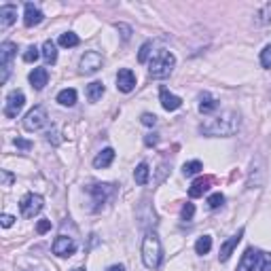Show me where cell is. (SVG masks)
<instances>
[{"mask_svg":"<svg viewBox=\"0 0 271 271\" xmlns=\"http://www.w3.org/2000/svg\"><path fill=\"white\" fill-rule=\"evenodd\" d=\"M223 204H224V195L223 193H214V195H210V197H207V206H210L212 210L221 207Z\"/></svg>","mask_w":271,"mask_h":271,"instance_id":"cell-30","label":"cell"},{"mask_svg":"<svg viewBox=\"0 0 271 271\" xmlns=\"http://www.w3.org/2000/svg\"><path fill=\"white\" fill-rule=\"evenodd\" d=\"M163 258V250H161V241L155 231H148L146 238L142 241V261L148 269H157Z\"/></svg>","mask_w":271,"mask_h":271,"instance_id":"cell-2","label":"cell"},{"mask_svg":"<svg viewBox=\"0 0 271 271\" xmlns=\"http://www.w3.org/2000/svg\"><path fill=\"white\" fill-rule=\"evenodd\" d=\"M216 108H218V100L212 97L207 91H204V94L199 96V112L201 114H212Z\"/></svg>","mask_w":271,"mask_h":271,"instance_id":"cell-18","label":"cell"},{"mask_svg":"<svg viewBox=\"0 0 271 271\" xmlns=\"http://www.w3.org/2000/svg\"><path fill=\"white\" fill-rule=\"evenodd\" d=\"M26 104V96L21 94V91H11L7 96V104H4V117L7 119H15L17 114L21 112V108H24Z\"/></svg>","mask_w":271,"mask_h":271,"instance_id":"cell-7","label":"cell"},{"mask_svg":"<svg viewBox=\"0 0 271 271\" xmlns=\"http://www.w3.org/2000/svg\"><path fill=\"white\" fill-rule=\"evenodd\" d=\"M74 252H77V241L72 238H68V235H60L55 241H53V255L55 256H72Z\"/></svg>","mask_w":271,"mask_h":271,"instance_id":"cell-10","label":"cell"},{"mask_svg":"<svg viewBox=\"0 0 271 271\" xmlns=\"http://www.w3.org/2000/svg\"><path fill=\"white\" fill-rule=\"evenodd\" d=\"M238 129H239V114L233 111H224V112H221V117H214V119H210V121L199 125L201 134L210 136V138H216V136L229 138Z\"/></svg>","mask_w":271,"mask_h":271,"instance_id":"cell-1","label":"cell"},{"mask_svg":"<svg viewBox=\"0 0 271 271\" xmlns=\"http://www.w3.org/2000/svg\"><path fill=\"white\" fill-rule=\"evenodd\" d=\"M114 161V151L112 148H104L102 153H97L96 155V159H94V165L97 170H102V168H108V165H111Z\"/></svg>","mask_w":271,"mask_h":271,"instance_id":"cell-19","label":"cell"},{"mask_svg":"<svg viewBox=\"0 0 271 271\" xmlns=\"http://www.w3.org/2000/svg\"><path fill=\"white\" fill-rule=\"evenodd\" d=\"M43 57L47 64H55L57 62V49H55V43L53 40H47V43L43 45Z\"/></svg>","mask_w":271,"mask_h":271,"instance_id":"cell-23","label":"cell"},{"mask_svg":"<svg viewBox=\"0 0 271 271\" xmlns=\"http://www.w3.org/2000/svg\"><path fill=\"white\" fill-rule=\"evenodd\" d=\"M117 30H121V32H123V34H121V36H123L125 40L129 38V34H131V28H128L125 24H117Z\"/></svg>","mask_w":271,"mask_h":271,"instance_id":"cell-38","label":"cell"},{"mask_svg":"<svg viewBox=\"0 0 271 271\" xmlns=\"http://www.w3.org/2000/svg\"><path fill=\"white\" fill-rule=\"evenodd\" d=\"M201 170H204L201 161H189V163L182 165V174H184V176H195V174H199Z\"/></svg>","mask_w":271,"mask_h":271,"instance_id":"cell-27","label":"cell"},{"mask_svg":"<svg viewBox=\"0 0 271 271\" xmlns=\"http://www.w3.org/2000/svg\"><path fill=\"white\" fill-rule=\"evenodd\" d=\"M210 184H212L210 178H197V180L191 184V189H189V195H191V197H201L204 193H207Z\"/></svg>","mask_w":271,"mask_h":271,"instance_id":"cell-20","label":"cell"},{"mask_svg":"<svg viewBox=\"0 0 271 271\" xmlns=\"http://www.w3.org/2000/svg\"><path fill=\"white\" fill-rule=\"evenodd\" d=\"M38 55H43V51H38L36 45H30L26 51H24V62H28V64H32V62L38 60Z\"/></svg>","mask_w":271,"mask_h":271,"instance_id":"cell-29","label":"cell"},{"mask_svg":"<svg viewBox=\"0 0 271 271\" xmlns=\"http://www.w3.org/2000/svg\"><path fill=\"white\" fill-rule=\"evenodd\" d=\"M57 102H60L62 106H74V104H77V91L74 89H62L60 94H57Z\"/></svg>","mask_w":271,"mask_h":271,"instance_id":"cell-22","label":"cell"},{"mask_svg":"<svg viewBox=\"0 0 271 271\" xmlns=\"http://www.w3.org/2000/svg\"><path fill=\"white\" fill-rule=\"evenodd\" d=\"M157 142H159L157 134H146V136H144V144H146V146H155Z\"/></svg>","mask_w":271,"mask_h":271,"instance_id":"cell-36","label":"cell"},{"mask_svg":"<svg viewBox=\"0 0 271 271\" xmlns=\"http://www.w3.org/2000/svg\"><path fill=\"white\" fill-rule=\"evenodd\" d=\"M79 43H80V40H79V36H77L74 32H64V34L60 36V45H62V47H66V49L77 47Z\"/></svg>","mask_w":271,"mask_h":271,"instance_id":"cell-26","label":"cell"},{"mask_svg":"<svg viewBox=\"0 0 271 271\" xmlns=\"http://www.w3.org/2000/svg\"><path fill=\"white\" fill-rule=\"evenodd\" d=\"M159 97H161V106L165 108V111H178V108L182 106V100L178 96H174V94H170L165 87H161V91H159Z\"/></svg>","mask_w":271,"mask_h":271,"instance_id":"cell-15","label":"cell"},{"mask_svg":"<svg viewBox=\"0 0 271 271\" xmlns=\"http://www.w3.org/2000/svg\"><path fill=\"white\" fill-rule=\"evenodd\" d=\"M108 271H125V267H123V265H112Z\"/></svg>","mask_w":271,"mask_h":271,"instance_id":"cell-40","label":"cell"},{"mask_svg":"<svg viewBox=\"0 0 271 271\" xmlns=\"http://www.w3.org/2000/svg\"><path fill=\"white\" fill-rule=\"evenodd\" d=\"M17 53V45L15 43H2L0 47V64H2V77H0V83H7L9 72H11V60Z\"/></svg>","mask_w":271,"mask_h":271,"instance_id":"cell-8","label":"cell"},{"mask_svg":"<svg viewBox=\"0 0 271 271\" xmlns=\"http://www.w3.org/2000/svg\"><path fill=\"white\" fill-rule=\"evenodd\" d=\"M104 96V85L100 80H94V83L87 85V100L89 102H97Z\"/></svg>","mask_w":271,"mask_h":271,"instance_id":"cell-21","label":"cell"},{"mask_svg":"<svg viewBox=\"0 0 271 271\" xmlns=\"http://www.w3.org/2000/svg\"><path fill=\"white\" fill-rule=\"evenodd\" d=\"M193 214H195V206H193V204H184V206H182V212H180L182 221H184V223L193 221Z\"/></svg>","mask_w":271,"mask_h":271,"instance_id":"cell-31","label":"cell"},{"mask_svg":"<svg viewBox=\"0 0 271 271\" xmlns=\"http://www.w3.org/2000/svg\"><path fill=\"white\" fill-rule=\"evenodd\" d=\"M136 87V74L129 70V68H121L117 74V89L123 91V94H129Z\"/></svg>","mask_w":271,"mask_h":271,"instance_id":"cell-11","label":"cell"},{"mask_svg":"<svg viewBox=\"0 0 271 271\" xmlns=\"http://www.w3.org/2000/svg\"><path fill=\"white\" fill-rule=\"evenodd\" d=\"M15 146L21 148V151H30V148H32V142H30V140H24V138H17V140H15Z\"/></svg>","mask_w":271,"mask_h":271,"instance_id":"cell-34","label":"cell"},{"mask_svg":"<svg viewBox=\"0 0 271 271\" xmlns=\"http://www.w3.org/2000/svg\"><path fill=\"white\" fill-rule=\"evenodd\" d=\"M43 206H45L43 197H40V195H34V193H28L26 197L19 201V210H21V214H24V218H34L40 210H43Z\"/></svg>","mask_w":271,"mask_h":271,"instance_id":"cell-6","label":"cell"},{"mask_svg":"<svg viewBox=\"0 0 271 271\" xmlns=\"http://www.w3.org/2000/svg\"><path fill=\"white\" fill-rule=\"evenodd\" d=\"M238 271H271V256H267L263 250H256V248H248L241 255Z\"/></svg>","mask_w":271,"mask_h":271,"instance_id":"cell-3","label":"cell"},{"mask_svg":"<svg viewBox=\"0 0 271 271\" xmlns=\"http://www.w3.org/2000/svg\"><path fill=\"white\" fill-rule=\"evenodd\" d=\"M70 271H85V269H80V267H77V269H70Z\"/></svg>","mask_w":271,"mask_h":271,"instance_id":"cell-41","label":"cell"},{"mask_svg":"<svg viewBox=\"0 0 271 271\" xmlns=\"http://www.w3.org/2000/svg\"><path fill=\"white\" fill-rule=\"evenodd\" d=\"M47 121H49L47 111H45L43 106H34L24 119V129L26 131H38L47 125Z\"/></svg>","mask_w":271,"mask_h":271,"instance_id":"cell-5","label":"cell"},{"mask_svg":"<svg viewBox=\"0 0 271 271\" xmlns=\"http://www.w3.org/2000/svg\"><path fill=\"white\" fill-rule=\"evenodd\" d=\"M0 223H2V227H11V224L15 223V218L11 214H2V218H0Z\"/></svg>","mask_w":271,"mask_h":271,"instance_id":"cell-39","label":"cell"},{"mask_svg":"<svg viewBox=\"0 0 271 271\" xmlns=\"http://www.w3.org/2000/svg\"><path fill=\"white\" fill-rule=\"evenodd\" d=\"M140 121H142V125H146V128H153V125L157 123V117H155V114H151V112H144L142 117H140Z\"/></svg>","mask_w":271,"mask_h":271,"instance_id":"cell-33","label":"cell"},{"mask_svg":"<svg viewBox=\"0 0 271 271\" xmlns=\"http://www.w3.org/2000/svg\"><path fill=\"white\" fill-rule=\"evenodd\" d=\"M241 238H244V229H239L238 233L233 235V238H229L224 244L221 246V255H218V258H221V263H227L229 258H231V255H233V250L238 248V244L241 241Z\"/></svg>","mask_w":271,"mask_h":271,"instance_id":"cell-12","label":"cell"},{"mask_svg":"<svg viewBox=\"0 0 271 271\" xmlns=\"http://www.w3.org/2000/svg\"><path fill=\"white\" fill-rule=\"evenodd\" d=\"M261 64H263V68H271V45H267L261 51Z\"/></svg>","mask_w":271,"mask_h":271,"instance_id":"cell-32","label":"cell"},{"mask_svg":"<svg viewBox=\"0 0 271 271\" xmlns=\"http://www.w3.org/2000/svg\"><path fill=\"white\" fill-rule=\"evenodd\" d=\"M176 66V57L174 53H170V51H157V55L151 60V64H148V74H151L153 79H168L172 70H174Z\"/></svg>","mask_w":271,"mask_h":271,"instance_id":"cell-4","label":"cell"},{"mask_svg":"<svg viewBox=\"0 0 271 271\" xmlns=\"http://www.w3.org/2000/svg\"><path fill=\"white\" fill-rule=\"evenodd\" d=\"M17 19V7H13V4H2L0 7V28H9L13 21Z\"/></svg>","mask_w":271,"mask_h":271,"instance_id":"cell-17","label":"cell"},{"mask_svg":"<svg viewBox=\"0 0 271 271\" xmlns=\"http://www.w3.org/2000/svg\"><path fill=\"white\" fill-rule=\"evenodd\" d=\"M30 83H32V87L36 89V91H40L47 85V80H49V72H47V68H34V70L30 72Z\"/></svg>","mask_w":271,"mask_h":271,"instance_id":"cell-16","label":"cell"},{"mask_svg":"<svg viewBox=\"0 0 271 271\" xmlns=\"http://www.w3.org/2000/svg\"><path fill=\"white\" fill-rule=\"evenodd\" d=\"M43 11H40L38 7H34L32 2H26V13H24V24L26 28H34L38 26L40 21H43Z\"/></svg>","mask_w":271,"mask_h":271,"instance_id":"cell-14","label":"cell"},{"mask_svg":"<svg viewBox=\"0 0 271 271\" xmlns=\"http://www.w3.org/2000/svg\"><path fill=\"white\" fill-rule=\"evenodd\" d=\"M151 49H153L151 40H146V43L140 47V53H138V62H140V64H146V62H148V57H151V53H153Z\"/></svg>","mask_w":271,"mask_h":271,"instance_id":"cell-28","label":"cell"},{"mask_svg":"<svg viewBox=\"0 0 271 271\" xmlns=\"http://www.w3.org/2000/svg\"><path fill=\"white\" fill-rule=\"evenodd\" d=\"M15 180V176L11 174V172H7V170H2V187H11V182Z\"/></svg>","mask_w":271,"mask_h":271,"instance_id":"cell-37","label":"cell"},{"mask_svg":"<svg viewBox=\"0 0 271 271\" xmlns=\"http://www.w3.org/2000/svg\"><path fill=\"white\" fill-rule=\"evenodd\" d=\"M148 174H151V170H148V163H140L134 170V180L138 184H146L148 182Z\"/></svg>","mask_w":271,"mask_h":271,"instance_id":"cell-24","label":"cell"},{"mask_svg":"<svg viewBox=\"0 0 271 271\" xmlns=\"http://www.w3.org/2000/svg\"><path fill=\"white\" fill-rule=\"evenodd\" d=\"M102 64H104V60L97 51H85V55L80 57V72L94 74V72L100 70Z\"/></svg>","mask_w":271,"mask_h":271,"instance_id":"cell-9","label":"cell"},{"mask_svg":"<svg viewBox=\"0 0 271 271\" xmlns=\"http://www.w3.org/2000/svg\"><path fill=\"white\" fill-rule=\"evenodd\" d=\"M51 229V221H38V224H36V231L43 235V233H47Z\"/></svg>","mask_w":271,"mask_h":271,"instance_id":"cell-35","label":"cell"},{"mask_svg":"<svg viewBox=\"0 0 271 271\" xmlns=\"http://www.w3.org/2000/svg\"><path fill=\"white\" fill-rule=\"evenodd\" d=\"M210 250H212V238H210V235H204V238H199L197 244H195V252L204 256V255H207Z\"/></svg>","mask_w":271,"mask_h":271,"instance_id":"cell-25","label":"cell"},{"mask_svg":"<svg viewBox=\"0 0 271 271\" xmlns=\"http://www.w3.org/2000/svg\"><path fill=\"white\" fill-rule=\"evenodd\" d=\"M89 191H91V195H94L97 207H100L102 204L108 201V197L114 193V189H112V184H94V187H89Z\"/></svg>","mask_w":271,"mask_h":271,"instance_id":"cell-13","label":"cell"}]
</instances>
